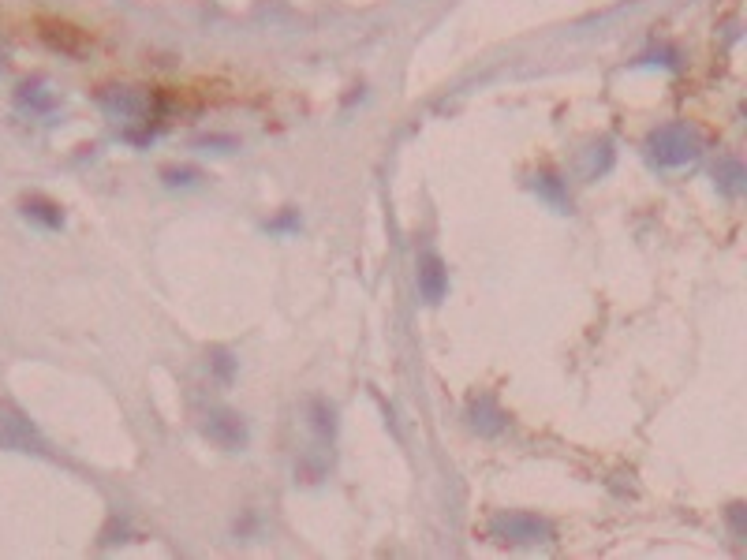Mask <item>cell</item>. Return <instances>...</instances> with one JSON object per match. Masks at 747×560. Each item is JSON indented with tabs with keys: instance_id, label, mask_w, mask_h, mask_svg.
<instances>
[{
	"instance_id": "1",
	"label": "cell",
	"mask_w": 747,
	"mask_h": 560,
	"mask_svg": "<svg viewBox=\"0 0 747 560\" xmlns=\"http://www.w3.org/2000/svg\"><path fill=\"white\" fill-rule=\"evenodd\" d=\"M490 534L508 546H531V542H546L553 531L546 519L531 516V512H505L490 523Z\"/></svg>"
},
{
	"instance_id": "2",
	"label": "cell",
	"mask_w": 747,
	"mask_h": 560,
	"mask_svg": "<svg viewBox=\"0 0 747 560\" xmlns=\"http://www.w3.org/2000/svg\"><path fill=\"white\" fill-rule=\"evenodd\" d=\"M650 154L658 165H688L699 154V139L684 124H669L650 135Z\"/></svg>"
},
{
	"instance_id": "3",
	"label": "cell",
	"mask_w": 747,
	"mask_h": 560,
	"mask_svg": "<svg viewBox=\"0 0 747 560\" xmlns=\"http://www.w3.org/2000/svg\"><path fill=\"white\" fill-rule=\"evenodd\" d=\"M419 288H423V295L430 303H441V299H445V292H449V273L441 266V258L426 254L423 262H419Z\"/></svg>"
},
{
	"instance_id": "4",
	"label": "cell",
	"mask_w": 747,
	"mask_h": 560,
	"mask_svg": "<svg viewBox=\"0 0 747 560\" xmlns=\"http://www.w3.org/2000/svg\"><path fill=\"white\" fill-rule=\"evenodd\" d=\"M206 434L213 437V441H221V445L236 448L243 445V422L236 419V415H228V411H221V415H213L210 422H206Z\"/></svg>"
},
{
	"instance_id": "5",
	"label": "cell",
	"mask_w": 747,
	"mask_h": 560,
	"mask_svg": "<svg viewBox=\"0 0 747 560\" xmlns=\"http://www.w3.org/2000/svg\"><path fill=\"white\" fill-rule=\"evenodd\" d=\"M42 34H45V42H53V45H57V49H64V53H79V49L71 45V34L79 38L83 30L68 27V23H42Z\"/></svg>"
},
{
	"instance_id": "6",
	"label": "cell",
	"mask_w": 747,
	"mask_h": 560,
	"mask_svg": "<svg viewBox=\"0 0 747 560\" xmlns=\"http://www.w3.org/2000/svg\"><path fill=\"white\" fill-rule=\"evenodd\" d=\"M27 213H30V217H38V221H45L49 228H60V224H64V213H60V206H57V202H49V198H30Z\"/></svg>"
}]
</instances>
